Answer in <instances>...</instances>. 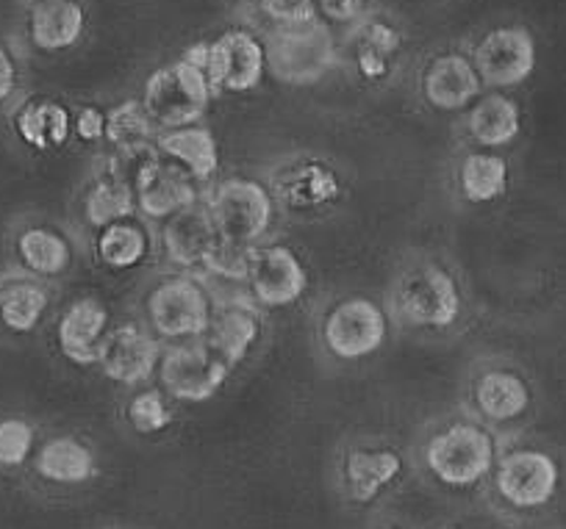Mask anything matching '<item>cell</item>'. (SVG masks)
<instances>
[{
    "label": "cell",
    "mask_w": 566,
    "mask_h": 529,
    "mask_svg": "<svg viewBox=\"0 0 566 529\" xmlns=\"http://www.w3.org/2000/svg\"><path fill=\"white\" fill-rule=\"evenodd\" d=\"M497 438L481 422H450L428 438L422 463L444 488L470 490L492 477L497 466Z\"/></svg>",
    "instance_id": "6da1fadb"
},
{
    "label": "cell",
    "mask_w": 566,
    "mask_h": 529,
    "mask_svg": "<svg viewBox=\"0 0 566 529\" xmlns=\"http://www.w3.org/2000/svg\"><path fill=\"white\" fill-rule=\"evenodd\" d=\"M150 330L159 341H195L209 336L217 316V294L203 275L172 272L165 275L145 299Z\"/></svg>",
    "instance_id": "7a4b0ae2"
},
{
    "label": "cell",
    "mask_w": 566,
    "mask_h": 529,
    "mask_svg": "<svg viewBox=\"0 0 566 529\" xmlns=\"http://www.w3.org/2000/svg\"><path fill=\"white\" fill-rule=\"evenodd\" d=\"M266 70L281 84L308 86L336 67V36L331 23L314 18L308 23H272L261 36Z\"/></svg>",
    "instance_id": "3957f363"
},
{
    "label": "cell",
    "mask_w": 566,
    "mask_h": 529,
    "mask_svg": "<svg viewBox=\"0 0 566 529\" xmlns=\"http://www.w3.org/2000/svg\"><path fill=\"white\" fill-rule=\"evenodd\" d=\"M391 303H395L397 319L411 327H424V330H448L461 319V310H464L459 281L448 266L437 261L408 266L397 277Z\"/></svg>",
    "instance_id": "277c9868"
},
{
    "label": "cell",
    "mask_w": 566,
    "mask_h": 529,
    "mask_svg": "<svg viewBox=\"0 0 566 529\" xmlns=\"http://www.w3.org/2000/svg\"><path fill=\"white\" fill-rule=\"evenodd\" d=\"M211 89L209 78L192 59L181 56L178 62L154 70L142 89V106L159 130L195 125L209 108Z\"/></svg>",
    "instance_id": "5b68a950"
},
{
    "label": "cell",
    "mask_w": 566,
    "mask_h": 529,
    "mask_svg": "<svg viewBox=\"0 0 566 529\" xmlns=\"http://www.w3.org/2000/svg\"><path fill=\"white\" fill-rule=\"evenodd\" d=\"M184 56L203 70L211 89L231 95L255 89L266 73L264 42L248 29H231L214 42H198Z\"/></svg>",
    "instance_id": "8992f818"
},
{
    "label": "cell",
    "mask_w": 566,
    "mask_h": 529,
    "mask_svg": "<svg viewBox=\"0 0 566 529\" xmlns=\"http://www.w3.org/2000/svg\"><path fill=\"white\" fill-rule=\"evenodd\" d=\"M217 231L226 242L255 247L275 222V194L253 178H228L206 198Z\"/></svg>",
    "instance_id": "52a82bcc"
},
{
    "label": "cell",
    "mask_w": 566,
    "mask_h": 529,
    "mask_svg": "<svg viewBox=\"0 0 566 529\" xmlns=\"http://www.w3.org/2000/svg\"><path fill=\"white\" fill-rule=\"evenodd\" d=\"M231 363L211 347L206 338L178 341L161 352L159 380L165 394L178 402H209L228 383Z\"/></svg>",
    "instance_id": "ba28073f"
},
{
    "label": "cell",
    "mask_w": 566,
    "mask_h": 529,
    "mask_svg": "<svg viewBox=\"0 0 566 529\" xmlns=\"http://www.w3.org/2000/svg\"><path fill=\"white\" fill-rule=\"evenodd\" d=\"M389 338V314L369 297H347L323 319V343L339 361L375 356Z\"/></svg>",
    "instance_id": "9c48e42d"
},
{
    "label": "cell",
    "mask_w": 566,
    "mask_h": 529,
    "mask_svg": "<svg viewBox=\"0 0 566 529\" xmlns=\"http://www.w3.org/2000/svg\"><path fill=\"white\" fill-rule=\"evenodd\" d=\"M494 490L514 510H538L555 499L560 485V468L549 452L536 446H520L497 457Z\"/></svg>",
    "instance_id": "30bf717a"
},
{
    "label": "cell",
    "mask_w": 566,
    "mask_h": 529,
    "mask_svg": "<svg viewBox=\"0 0 566 529\" xmlns=\"http://www.w3.org/2000/svg\"><path fill=\"white\" fill-rule=\"evenodd\" d=\"M244 283L259 308H290L308 292V269L290 244H255Z\"/></svg>",
    "instance_id": "8fae6325"
},
{
    "label": "cell",
    "mask_w": 566,
    "mask_h": 529,
    "mask_svg": "<svg viewBox=\"0 0 566 529\" xmlns=\"http://www.w3.org/2000/svg\"><path fill=\"white\" fill-rule=\"evenodd\" d=\"M220 231L211 216L209 203L203 198L195 200L187 209L176 211L161 222L159 244L165 250V258L176 266L178 272H195L203 275L211 253L220 244Z\"/></svg>",
    "instance_id": "7c38bea8"
},
{
    "label": "cell",
    "mask_w": 566,
    "mask_h": 529,
    "mask_svg": "<svg viewBox=\"0 0 566 529\" xmlns=\"http://www.w3.org/2000/svg\"><path fill=\"white\" fill-rule=\"evenodd\" d=\"M161 352H165V347L150 327L123 321V325L112 327L103 338L97 367L114 383L142 385L159 372Z\"/></svg>",
    "instance_id": "4fadbf2b"
},
{
    "label": "cell",
    "mask_w": 566,
    "mask_h": 529,
    "mask_svg": "<svg viewBox=\"0 0 566 529\" xmlns=\"http://www.w3.org/2000/svg\"><path fill=\"white\" fill-rule=\"evenodd\" d=\"M472 62L486 86L494 89L520 86L536 70V42L522 25H500L478 42Z\"/></svg>",
    "instance_id": "5bb4252c"
},
{
    "label": "cell",
    "mask_w": 566,
    "mask_h": 529,
    "mask_svg": "<svg viewBox=\"0 0 566 529\" xmlns=\"http://www.w3.org/2000/svg\"><path fill=\"white\" fill-rule=\"evenodd\" d=\"M406 472V461L395 446L356 444L342 461V488L353 505H373Z\"/></svg>",
    "instance_id": "9a60e30c"
},
{
    "label": "cell",
    "mask_w": 566,
    "mask_h": 529,
    "mask_svg": "<svg viewBox=\"0 0 566 529\" xmlns=\"http://www.w3.org/2000/svg\"><path fill=\"white\" fill-rule=\"evenodd\" d=\"M422 97L437 112H467L483 95V78L464 53H439L422 73Z\"/></svg>",
    "instance_id": "2e32d148"
},
{
    "label": "cell",
    "mask_w": 566,
    "mask_h": 529,
    "mask_svg": "<svg viewBox=\"0 0 566 529\" xmlns=\"http://www.w3.org/2000/svg\"><path fill=\"white\" fill-rule=\"evenodd\" d=\"M136 211L150 222H165L176 211L187 209L195 200H200L198 181L189 178L184 169L167 161L165 156L156 158L134 187Z\"/></svg>",
    "instance_id": "e0dca14e"
},
{
    "label": "cell",
    "mask_w": 566,
    "mask_h": 529,
    "mask_svg": "<svg viewBox=\"0 0 566 529\" xmlns=\"http://www.w3.org/2000/svg\"><path fill=\"white\" fill-rule=\"evenodd\" d=\"M342 198V178L319 158H297L275 178V200L292 211H319Z\"/></svg>",
    "instance_id": "ac0fdd59"
},
{
    "label": "cell",
    "mask_w": 566,
    "mask_h": 529,
    "mask_svg": "<svg viewBox=\"0 0 566 529\" xmlns=\"http://www.w3.org/2000/svg\"><path fill=\"white\" fill-rule=\"evenodd\" d=\"M108 332V310L101 299L81 297L62 314L56 341L62 356L75 367H95L101 361L103 338Z\"/></svg>",
    "instance_id": "d6986e66"
},
{
    "label": "cell",
    "mask_w": 566,
    "mask_h": 529,
    "mask_svg": "<svg viewBox=\"0 0 566 529\" xmlns=\"http://www.w3.org/2000/svg\"><path fill=\"white\" fill-rule=\"evenodd\" d=\"M261 338V316L259 305L253 299L231 297L226 303H217L214 325H211L206 341L226 358L231 367L242 363L253 352Z\"/></svg>",
    "instance_id": "ffe728a7"
},
{
    "label": "cell",
    "mask_w": 566,
    "mask_h": 529,
    "mask_svg": "<svg viewBox=\"0 0 566 529\" xmlns=\"http://www.w3.org/2000/svg\"><path fill=\"white\" fill-rule=\"evenodd\" d=\"M156 147L161 156L178 169L195 178V181H211L220 169V145L214 134L203 125H184V128L159 130L156 134Z\"/></svg>",
    "instance_id": "44dd1931"
},
{
    "label": "cell",
    "mask_w": 566,
    "mask_h": 529,
    "mask_svg": "<svg viewBox=\"0 0 566 529\" xmlns=\"http://www.w3.org/2000/svg\"><path fill=\"white\" fill-rule=\"evenodd\" d=\"M86 12L78 0H36L29 9V36L40 51L59 53L84 36Z\"/></svg>",
    "instance_id": "7402d4cb"
},
{
    "label": "cell",
    "mask_w": 566,
    "mask_h": 529,
    "mask_svg": "<svg viewBox=\"0 0 566 529\" xmlns=\"http://www.w3.org/2000/svg\"><path fill=\"white\" fill-rule=\"evenodd\" d=\"M475 408L492 424L516 422L531 408V385L509 369H489L475 380Z\"/></svg>",
    "instance_id": "603a6c76"
},
{
    "label": "cell",
    "mask_w": 566,
    "mask_h": 529,
    "mask_svg": "<svg viewBox=\"0 0 566 529\" xmlns=\"http://www.w3.org/2000/svg\"><path fill=\"white\" fill-rule=\"evenodd\" d=\"M34 472L51 485H84L97 474L95 452L75 435L45 441L34 457Z\"/></svg>",
    "instance_id": "cb8c5ba5"
},
{
    "label": "cell",
    "mask_w": 566,
    "mask_h": 529,
    "mask_svg": "<svg viewBox=\"0 0 566 529\" xmlns=\"http://www.w3.org/2000/svg\"><path fill=\"white\" fill-rule=\"evenodd\" d=\"M400 34L395 25L384 20H358L350 31V53L358 75L367 81H384L391 73L397 53H400Z\"/></svg>",
    "instance_id": "d4e9b609"
},
{
    "label": "cell",
    "mask_w": 566,
    "mask_h": 529,
    "mask_svg": "<svg viewBox=\"0 0 566 529\" xmlns=\"http://www.w3.org/2000/svg\"><path fill=\"white\" fill-rule=\"evenodd\" d=\"M467 112V130L486 150L511 145L522 130L520 106L503 92L481 95Z\"/></svg>",
    "instance_id": "484cf974"
},
{
    "label": "cell",
    "mask_w": 566,
    "mask_h": 529,
    "mask_svg": "<svg viewBox=\"0 0 566 529\" xmlns=\"http://www.w3.org/2000/svg\"><path fill=\"white\" fill-rule=\"evenodd\" d=\"M150 250H154V233L145 222L136 220V214L101 228L95 239L97 261L114 272L136 269L148 258Z\"/></svg>",
    "instance_id": "4316f807"
},
{
    "label": "cell",
    "mask_w": 566,
    "mask_h": 529,
    "mask_svg": "<svg viewBox=\"0 0 566 529\" xmlns=\"http://www.w3.org/2000/svg\"><path fill=\"white\" fill-rule=\"evenodd\" d=\"M18 258L34 277H59L73 264V244L59 228L29 225L18 236Z\"/></svg>",
    "instance_id": "83f0119b"
},
{
    "label": "cell",
    "mask_w": 566,
    "mask_h": 529,
    "mask_svg": "<svg viewBox=\"0 0 566 529\" xmlns=\"http://www.w3.org/2000/svg\"><path fill=\"white\" fill-rule=\"evenodd\" d=\"M14 130L34 150H53L73 136V117L56 100H29L14 114Z\"/></svg>",
    "instance_id": "f1b7e54d"
},
{
    "label": "cell",
    "mask_w": 566,
    "mask_h": 529,
    "mask_svg": "<svg viewBox=\"0 0 566 529\" xmlns=\"http://www.w3.org/2000/svg\"><path fill=\"white\" fill-rule=\"evenodd\" d=\"M51 305V294L42 283L18 277L0 288V321L12 332H31L40 327Z\"/></svg>",
    "instance_id": "f546056e"
},
{
    "label": "cell",
    "mask_w": 566,
    "mask_h": 529,
    "mask_svg": "<svg viewBox=\"0 0 566 529\" xmlns=\"http://www.w3.org/2000/svg\"><path fill=\"white\" fill-rule=\"evenodd\" d=\"M459 189L470 203H494L509 189V161L494 152H470L459 167Z\"/></svg>",
    "instance_id": "4dcf8cb0"
},
{
    "label": "cell",
    "mask_w": 566,
    "mask_h": 529,
    "mask_svg": "<svg viewBox=\"0 0 566 529\" xmlns=\"http://www.w3.org/2000/svg\"><path fill=\"white\" fill-rule=\"evenodd\" d=\"M136 214V198L130 187H125L112 172L97 174L92 187L84 194V220L95 231Z\"/></svg>",
    "instance_id": "1f68e13d"
},
{
    "label": "cell",
    "mask_w": 566,
    "mask_h": 529,
    "mask_svg": "<svg viewBox=\"0 0 566 529\" xmlns=\"http://www.w3.org/2000/svg\"><path fill=\"white\" fill-rule=\"evenodd\" d=\"M156 134H159V128H156L154 119L148 117L142 100H123L106 112V136H103V139H106L114 150L148 145V141H156Z\"/></svg>",
    "instance_id": "d6a6232c"
},
{
    "label": "cell",
    "mask_w": 566,
    "mask_h": 529,
    "mask_svg": "<svg viewBox=\"0 0 566 529\" xmlns=\"http://www.w3.org/2000/svg\"><path fill=\"white\" fill-rule=\"evenodd\" d=\"M125 416L139 435H156L172 424V408L165 391L139 389L125 405Z\"/></svg>",
    "instance_id": "836d02e7"
},
{
    "label": "cell",
    "mask_w": 566,
    "mask_h": 529,
    "mask_svg": "<svg viewBox=\"0 0 566 529\" xmlns=\"http://www.w3.org/2000/svg\"><path fill=\"white\" fill-rule=\"evenodd\" d=\"M36 430L25 419H0V468H18L31 457Z\"/></svg>",
    "instance_id": "e575fe53"
},
{
    "label": "cell",
    "mask_w": 566,
    "mask_h": 529,
    "mask_svg": "<svg viewBox=\"0 0 566 529\" xmlns=\"http://www.w3.org/2000/svg\"><path fill=\"white\" fill-rule=\"evenodd\" d=\"M250 253L253 247H244V244H233L220 239V244L211 253L209 264H206L203 275L217 277V281L226 283H244L248 281V269H250Z\"/></svg>",
    "instance_id": "d590c367"
},
{
    "label": "cell",
    "mask_w": 566,
    "mask_h": 529,
    "mask_svg": "<svg viewBox=\"0 0 566 529\" xmlns=\"http://www.w3.org/2000/svg\"><path fill=\"white\" fill-rule=\"evenodd\" d=\"M261 14L270 23H308L319 18L317 0H259Z\"/></svg>",
    "instance_id": "8d00e7d4"
},
{
    "label": "cell",
    "mask_w": 566,
    "mask_h": 529,
    "mask_svg": "<svg viewBox=\"0 0 566 529\" xmlns=\"http://www.w3.org/2000/svg\"><path fill=\"white\" fill-rule=\"evenodd\" d=\"M317 14L325 23H358L364 14V0H317Z\"/></svg>",
    "instance_id": "74e56055"
},
{
    "label": "cell",
    "mask_w": 566,
    "mask_h": 529,
    "mask_svg": "<svg viewBox=\"0 0 566 529\" xmlns=\"http://www.w3.org/2000/svg\"><path fill=\"white\" fill-rule=\"evenodd\" d=\"M73 130L81 141H97L106 136V112L97 106H84L73 119Z\"/></svg>",
    "instance_id": "f35d334b"
},
{
    "label": "cell",
    "mask_w": 566,
    "mask_h": 529,
    "mask_svg": "<svg viewBox=\"0 0 566 529\" xmlns=\"http://www.w3.org/2000/svg\"><path fill=\"white\" fill-rule=\"evenodd\" d=\"M18 81H20L18 62H14L12 51H9L7 45H0V103L9 100V97L14 95Z\"/></svg>",
    "instance_id": "ab89813d"
},
{
    "label": "cell",
    "mask_w": 566,
    "mask_h": 529,
    "mask_svg": "<svg viewBox=\"0 0 566 529\" xmlns=\"http://www.w3.org/2000/svg\"><path fill=\"white\" fill-rule=\"evenodd\" d=\"M380 529H406V527H395V523H389V527H380Z\"/></svg>",
    "instance_id": "60d3db41"
}]
</instances>
